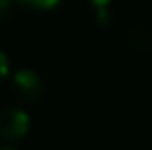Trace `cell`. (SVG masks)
Masks as SVG:
<instances>
[{
	"label": "cell",
	"instance_id": "8",
	"mask_svg": "<svg viewBox=\"0 0 152 150\" xmlns=\"http://www.w3.org/2000/svg\"><path fill=\"white\" fill-rule=\"evenodd\" d=\"M0 150H18L15 146H7V143H0Z\"/></svg>",
	"mask_w": 152,
	"mask_h": 150
},
{
	"label": "cell",
	"instance_id": "6",
	"mask_svg": "<svg viewBox=\"0 0 152 150\" xmlns=\"http://www.w3.org/2000/svg\"><path fill=\"white\" fill-rule=\"evenodd\" d=\"M11 75V62H9V55L4 51H0V82L9 80Z\"/></svg>",
	"mask_w": 152,
	"mask_h": 150
},
{
	"label": "cell",
	"instance_id": "7",
	"mask_svg": "<svg viewBox=\"0 0 152 150\" xmlns=\"http://www.w3.org/2000/svg\"><path fill=\"white\" fill-rule=\"evenodd\" d=\"M13 0H0V24H4L13 15Z\"/></svg>",
	"mask_w": 152,
	"mask_h": 150
},
{
	"label": "cell",
	"instance_id": "3",
	"mask_svg": "<svg viewBox=\"0 0 152 150\" xmlns=\"http://www.w3.org/2000/svg\"><path fill=\"white\" fill-rule=\"evenodd\" d=\"M128 42L134 51H148L152 46V27L148 22H139L128 31Z\"/></svg>",
	"mask_w": 152,
	"mask_h": 150
},
{
	"label": "cell",
	"instance_id": "4",
	"mask_svg": "<svg viewBox=\"0 0 152 150\" xmlns=\"http://www.w3.org/2000/svg\"><path fill=\"white\" fill-rule=\"evenodd\" d=\"M88 4L93 7V11H95V20L102 27H106L108 22H110V7L115 0H86Z\"/></svg>",
	"mask_w": 152,
	"mask_h": 150
},
{
	"label": "cell",
	"instance_id": "5",
	"mask_svg": "<svg viewBox=\"0 0 152 150\" xmlns=\"http://www.w3.org/2000/svg\"><path fill=\"white\" fill-rule=\"evenodd\" d=\"M13 2L29 11H53L62 4V0H13Z\"/></svg>",
	"mask_w": 152,
	"mask_h": 150
},
{
	"label": "cell",
	"instance_id": "2",
	"mask_svg": "<svg viewBox=\"0 0 152 150\" xmlns=\"http://www.w3.org/2000/svg\"><path fill=\"white\" fill-rule=\"evenodd\" d=\"M31 130V115L22 106H4L0 110V139L7 146L22 141Z\"/></svg>",
	"mask_w": 152,
	"mask_h": 150
},
{
	"label": "cell",
	"instance_id": "1",
	"mask_svg": "<svg viewBox=\"0 0 152 150\" xmlns=\"http://www.w3.org/2000/svg\"><path fill=\"white\" fill-rule=\"evenodd\" d=\"M9 91L15 97V102H20V104H33V102L42 100V95L46 91V82L35 69L22 66V69L13 71L9 75Z\"/></svg>",
	"mask_w": 152,
	"mask_h": 150
}]
</instances>
